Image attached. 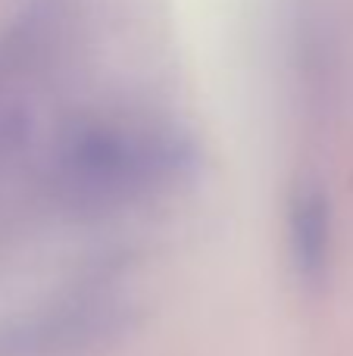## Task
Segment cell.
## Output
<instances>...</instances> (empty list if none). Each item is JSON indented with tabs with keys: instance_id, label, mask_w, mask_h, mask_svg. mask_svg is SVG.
<instances>
[{
	"instance_id": "6da1fadb",
	"label": "cell",
	"mask_w": 353,
	"mask_h": 356,
	"mask_svg": "<svg viewBox=\"0 0 353 356\" xmlns=\"http://www.w3.org/2000/svg\"><path fill=\"white\" fill-rule=\"evenodd\" d=\"M191 163V144L169 125L88 119L56 144L50 188L66 209L100 216L169 188Z\"/></svg>"
},
{
	"instance_id": "7a4b0ae2",
	"label": "cell",
	"mask_w": 353,
	"mask_h": 356,
	"mask_svg": "<svg viewBox=\"0 0 353 356\" xmlns=\"http://www.w3.org/2000/svg\"><path fill=\"white\" fill-rule=\"evenodd\" d=\"M131 309L104 291L69 297L50 309L0 325V356H88L129 328Z\"/></svg>"
},
{
	"instance_id": "3957f363",
	"label": "cell",
	"mask_w": 353,
	"mask_h": 356,
	"mask_svg": "<svg viewBox=\"0 0 353 356\" xmlns=\"http://www.w3.org/2000/svg\"><path fill=\"white\" fill-rule=\"evenodd\" d=\"M335 222L329 194L316 184H300L288 203V253L304 288H322L331 272Z\"/></svg>"
}]
</instances>
